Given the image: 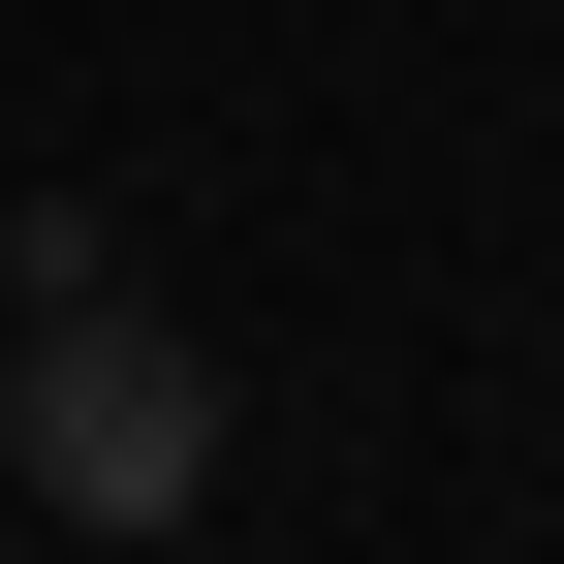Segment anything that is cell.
I'll return each mask as SVG.
<instances>
[{
  "label": "cell",
  "instance_id": "6da1fadb",
  "mask_svg": "<svg viewBox=\"0 0 564 564\" xmlns=\"http://www.w3.org/2000/svg\"><path fill=\"white\" fill-rule=\"evenodd\" d=\"M0 470H32L63 533H188V502H220V345H188L95 220L0 251Z\"/></svg>",
  "mask_w": 564,
  "mask_h": 564
}]
</instances>
